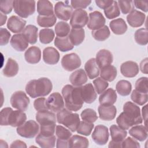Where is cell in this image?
Masks as SVG:
<instances>
[{
	"instance_id": "6da1fadb",
	"label": "cell",
	"mask_w": 148,
	"mask_h": 148,
	"mask_svg": "<svg viewBox=\"0 0 148 148\" xmlns=\"http://www.w3.org/2000/svg\"><path fill=\"white\" fill-rule=\"evenodd\" d=\"M142 122L139 107L130 101L124 104L123 112L116 119L118 126L124 130H128L134 125L142 124Z\"/></svg>"
},
{
	"instance_id": "74e56055",
	"label": "cell",
	"mask_w": 148,
	"mask_h": 148,
	"mask_svg": "<svg viewBox=\"0 0 148 148\" xmlns=\"http://www.w3.org/2000/svg\"><path fill=\"white\" fill-rule=\"evenodd\" d=\"M99 74L101 75V77L103 79L107 82H111L116 79L117 71L114 66L109 65L101 68Z\"/></svg>"
},
{
	"instance_id": "484cf974",
	"label": "cell",
	"mask_w": 148,
	"mask_h": 148,
	"mask_svg": "<svg viewBox=\"0 0 148 148\" xmlns=\"http://www.w3.org/2000/svg\"><path fill=\"white\" fill-rule=\"evenodd\" d=\"M87 75L83 69H79L74 71L69 76L71 83L76 87L82 86L87 82Z\"/></svg>"
},
{
	"instance_id": "e0dca14e",
	"label": "cell",
	"mask_w": 148,
	"mask_h": 148,
	"mask_svg": "<svg viewBox=\"0 0 148 148\" xmlns=\"http://www.w3.org/2000/svg\"><path fill=\"white\" fill-rule=\"evenodd\" d=\"M146 15L143 13L132 9L127 16V21L129 25L134 28L142 26L145 21Z\"/></svg>"
},
{
	"instance_id": "9c48e42d",
	"label": "cell",
	"mask_w": 148,
	"mask_h": 148,
	"mask_svg": "<svg viewBox=\"0 0 148 148\" xmlns=\"http://www.w3.org/2000/svg\"><path fill=\"white\" fill-rule=\"evenodd\" d=\"M81 64L80 58L75 53L65 54L62 57L61 60L62 68L69 72L73 71L79 68L81 66Z\"/></svg>"
},
{
	"instance_id": "f546056e",
	"label": "cell",
	"mask_w": 148,
	"mask_h": 148,
	"mask_svg": "<svg viewBox=\"0 0 148 148\" xmlns=\"http://www.w3.org/2000/svg\"><path fill=\"white\" fill-rule=\"evenodd\" d=\"M109 26L112 31L116 35H123L126 32L128 27L122 18L113 20L109 23Z\"/></svg>"
},
{
	"instance_id": "603a6c76",
	"label": "cell",
	"mask_w": 148,
	"mask_h": 148,
	"mask_svg": "<svg viewBox=\"0 0 148 148\" xmlns=\"http://www.w3.org/2000/svg\"><path fill=\"white\" fill-rule=\"evenodd\" d=\"M10 43L16 51H23L28 47L29 43L22 34H17L12 36Z\"/></svg>"
},
{
	"instance_id": "680465c9",
	"label": "cell",
	"mask_w": 148,
	"mask_h": 148,
	"mask_svg": "<svg viewBox=\"0 0 148 148\" xmlns=\"http://www.w3.org/2000/svg\"><path fill=\"white\" fill-rule=\"evenodd\" d=\"M140 145L139 143L135 139L127 137L125 138L122 142V147H136L139 148Z\"/></svg>"
},
{
	"instance_id": "f5cc1de1",
	"label": "cell",
	"mask_w": 148,
	"mask_h": 148,
	"mask_svg": "<svg viewBox=\"0 0 148 148\" xmlns=\"http://www.w3.org/2000/svg\"><path fill=\"white\" fill-rule=\"evenodd\" d=\"M117 3L119 9L124 14L129 13L133 9L132 1H119Z\"/></svg>"
},
{
	"instance_id": "8992f818",
	"label": "cell",
	"mask_w": 148,
	"mask_h": 148,
	"mask_svg": "<svg viewBox=\"0 0 148 148\" xmlns=\"http://www.w3.org/2000/svg\"><path fill=\"white\" fill-rule=\"evenodd\" d=\"M35 1L16 0L13 1L14 12L22 18H27L35 12Z\"/></svg>"
},
{
	"instance_id": "e575fe53",
	"label": "cell",
	"mask_w": 148,
	"mask_h": 148,
	"mask_svg": "<svg viewBox=\"0 0 148 148\" xmlns=\"http://www.w3.org/2000/svg\"><path fill=\"white\" fill-rule=\"evenodd\" d=\"M19 67L17 62L12 58H9L2 70L3 75L8 77H11L16 76L18 72Z\"/></svg>"
},
{
	"instance_id": "9a60e30c",
	"label": "cell",
	"mask_w": 148,
	"mask_h": 148,
	"mask_svg": "<svg viewBox=\"0 0 148 148\" xmlns=\"http://www.w3.org/2000/svg\"><path fill=\"white\" fill-rule=\"evenodd\" d=\"M73 9L72 7L62 1L57 2L54 6V13L60 20L64 21L69 20L72 14Z\"/></svg>"
},
{
	"instance_id": "816d5d0a",
	"label": "cell",
	"mask_w": 148,
	"mask_h": 148,
	"mask_svg": "<svg viewBox=\"0 0 148 148\" xmlns=\"http://www.w3.org/2000/svg\"><path fill=\"white\" fill-rule=\"evenodd\" d=\"M135 90L143 93H147V77H142L135 82Z\"/></svg>"
},
{
	"instance_id": "94428289",
	"label": "cell",
	"mask_w": 148,
	"mask_h": 148,
	"mask_svg": "<svg viewBox=\"0 0 148 148\" xmlns=\"http://www.w3.org/2000/svg\"><path fill=\"white\" fill-rule=\"evenodd\" d=\"M134 3L135 6L139 9H140L141 10L145 12H147L148 11V2L146 1H132Z\"/></svg>"
},
{
	"instance_id": "7a4b0ae2",
	"label": "cell",
	"mask_w": 148,
	"mask_h": 148,
	"mask_svg": "<svg viewBox=\"0 0 148 148\" xmlns=\"http://www.w3.org/2000/svg\"><path fill=\"white\" fill-rule=\"evenodd\" d=\"M81 87L66 84L62 88V94L67 109L76 112L82 108L84 101L82 97Z\"/></svg>"
},
{
	"instance_id": "ac0fdd59",
	"label": "cell",
	"mask_w": 148,
	"mask_h": 148,
	"mask_svg": "<svg viewBox=\"0 0 148 148\" xmlns=\"http://www.w3.org/2000/svg\"><path fill=\"white\" fill-rule=\"evenodd\" d=\"M26 21L17 16H12L7 22L8 28L13 33L23 32L26 25Z\"/></svg>"
},
{
	"instance_id": "6125c7cd",
	"label": "cell",
	"mask_w": 148,
	"mask_h": 148,
	"mask_svg": "<svg viewBox=\"0 0 148 148\" xmlns=\"http://www.w3.org/2000/svg\"><path fill=\"white\" fill-rule=\"evenodd\" d=\"M148 58L146 57L143 59L140 63V69L145 74H147L148 72Z\"/></svg>"
},
{
	"instance_id": "f1b7e54d",
	"label": "cell",
	"mask_w": 148,
	"mask_h": 148,
	"mask_svg": "<svg viewBox=\"0 0 148 148\" xmlns=\"http://www.w3.org/2000/svg\"><path fill=\"white\" fill-rule=\"evenodd\" d=\"M84 69L87 75L90 79L96 78L99 75V69L97 64L95 58H92L88 60L84 65Z\"/></svg>"
},
{
	"instance_id": "d4e9b609",
	"label": "cell",
	"mask_w": 148,
	"mask_h": 148,
	"mask_svg": "<svg viewBox=\"0 0 148 148\" xmlns=\"http://www.w3.org/2000/svg\"><path fill=\"white\" fill-rule=\"evenodd\" d=\"M117 97L116 91L109 88L101 94L99 97V102L102 105H112L116 102Z\"/></svg>"
},
{
	"instance_id": "7dc6e473",
	"label": "cell",
	"mask_w": 148,
	"mask_h": 148,
	"mask_svg": "<svg viewBox=\"0 0 148 148\" xmlns=\"http://www.w3.org/2000/svg\"><path fill=\"white\" fill-rule=\"evenodd\" d=\"M104 14L108 19H113L119 16L120 10L117 2L113 1V3L109 8L104 10Z\"/></svg>"
},
{
	"instance_id": "83f0119b",
	"label": "cell",
	"mask_w": 148,
	"mask_h": 148,
	"mask_svg": "<svg viewBox=\"0 0 148 148\" xmlns=\"http://www.w3.org/2000/svg\"><path fill=\"white\" fill-rule=\"evenodd\" d=\"M130 135L134 139L143 142L147 138V128L142 125H136L129 130Z\"/></svg>"
},
{
	"instance_id": "f6af8a7d",
	"label": "cell",
	"mask_w": 148,
	"mask_h": 148,
	"mask_svg": "<svg viewBox=\"0 0 148 148\" xmlns=\"http://www.w3.org/2000/svg\"><path fill=\"white\" fill-rule=\"evenodd\" d=\"M135 42L142 46L146 45L148 43V31L147 28H141L137 29L134 34Z\"/></svg>"
},
{
	"instance_id": "e7e4bbea",
	"label": "cell",
	"mask_w": 148,
	"mask_h": 148,
	"mask_svg": "<svg viewBox=\"0 0 148 148\" xmlns=\"http://www.w3.org/2000/svg\"><path fill=\"white\" fill-rule=\"evenodd\" d=\"M147 105H146L145 106L142 108V116L143 118V120L145 121V127H147V124H146V121H147Z\"/></svg>"
},
{
	"instance_id": "681fc988",
	"label": "cell",
	"mask_w": 148,
	"mask_h": 148,
	"mask_svg": "<svg viewBox=\"0 0 148 148\" xmlns=\"http://www.w3.org/2000/svg\"><path fill=\"white\" fill-rule=\"evenodd\" d=\"M94 127V125L93 123H88L83 120L82 121H80L76 131L79 134L84 136H89L91 134Z\"/></svg>"
},
{
	"instance_id": "5b68a950",
	"label": "cell",
	"mask_w": 148,
	"mask_h": 148,
	"mask_svg": "<svg viewBox=\"0 0 148 148\" xmlns=\"http://www.w3.org/2000/svg\"><path fill=\"white\" fill-rule=\"evenodd\" d=\"M58 123L64 125L72 132H75L80 123L79 115L67 109H63L57 114Z\"/></svg>"
},
{
	"instance_id": "11a10c76",
	"label": "cell",
	"mask_w": 148,
	"mask_h": 148,
	"mask_svg": "<svg viewBox=\"0 0 148 148\" xmlns=\"http://www.w3.org/2000/svg\"><path fill=\"white\" fill-rule=\"evenodd\" d=\"M34 106L35 110L37 111L49 110L46 105V99L45 98L43 97H40L36 99L34 102Z\"/></svg>"
},
{
	"instance_id": "d6986e66",
	"label": "cell",
	"mask_w": 148,
	"mask_h": 148,
	"mask_svg": "<svg viewBox=\"0 0 148 148\" xmlns=\"http://www.w3.org/2000/svg\"><path fill=\"white\" fill-rule=\"evenodd\" d=\"M139 71L138 64L134 61H128L123 62L120 66L121 73L126 77H134Z\"/></svg>"
},
{
	"instance_id": "7402d4cb",
	"label": "cell",
	"mask_w": 148,
	"mask_h": 148,
	"mask_svg": "<svg viewBox=\"0 0 148 148\" xmlns=\"http://www.w3.org/2000/svg\"><path fill=\"white\" fill-rule=\"evenodd\" d=\"M60 53L54 47H47L43 50V60L49 65H55L60 60Z\"/></svg>"
},
{
	"instance_id": "c3c4849f",
	"label": "cell",
	"mask_w": 148,
	"mask_h": 148,
	"mask_svg": "<svg viewBox=\"0 0 148 148\" xmlns=\"http://www.w3.org/2000/svg\"><path fill=\"white\" fill-rule=\"evenodd\" d=\"M81 119L88 123H94L97 119L98 116L96 112L90 108H87L84 109L80 114Z\"/></svg>"
},
{
	"instance_id": "277c9868",
	"label": "cell",
	"mask_w": 148,
	"mask_h": 148,
	"mask_svg": "<svg viewBox=\"0 0 148 148\" xmlns=\"http://www.w3.org/2000/svg\"><path fill=\"white\" fill-rule=\"evenodd\" d=\"M1 125H10L13 127H19L23 124L26 120V114L21 110H13L8 107L2 109L0 113Z\"/></svg>"
},
{
	"instance_id": "44dd1931",
	"label": "cell",
	"mask_w": 148,
	"mask_h": 148,
	"mask_svg": "<svg viewBox=\"0 0 148 148\" xmlns=\"http://www.w3.org/2000/svg\"><path fill=\"white\" fill-rule=\"evenodd\" d=\"M95 60L100 69L104 66L110 65L113 61L112 53L108 50L101 49L96 55Z\"/></svg>"
},
{
	"instance_id": "ba28073f",
	"label": "cell",
	"mask_w": 148,
	"mask_h": 148,
	"mask_svg": "<svg viewBox=\"0 0 148 148\" xmlns=\"http://www.w3.org/2000/svg\"><path fill=\"white\" fill-rule=\"evenodd\" d=\"M10 102L13 108L24 112L27 109L30 100L24 91H17L12 95Z\"/></svg>"
},
{
	"instance_id": "ab89813d",
	"label": "cell",
	"mask_w": 148,
	"mask_h": 148,
	"mask_svg": "<svg viewBox=\"0 0 148 148\" xmlns=\"http://www.w3.org/2000/svg\"><path fill=\"white\" fill-rule=\"evenodd\" d=\"M116 89L119 94L121 96H127L130 95L132 90L131 83L125 80H119L116 86Z\"/></svg>"
},
{
	"instance_id": "2e32d148",
	"label": "cell",
	"mask_w": 148,
	"mask_h": 148,
	"mask_svg": "<svg viewBox=\"0 0 148 148\" xmlns=\"http://www.w3.org/2000/svg\"><path fill=\"white\" fill-rule=\"evenodd\" d=\"M105 22L106 20L103 14L99 11H94L89 13L87 25L88 29L94 31L103 27Z\"/></svg>"
},
{
	"instance_id": "f35d334b",
	"label": "cell",
	"mask_w": 148,
	"mask_h": 148,
	"mask_svg": "<svg viewBox=\"0 0 148 148\" xmlns=\"http://www.w3.org/2000/svg\"><path fill=\"white\" fill-rule=\"evenodd\" d=\"M89 146V140L87 138L77 135L71 136L68 140V147H83Z\"/></svg>"
},
{
	"instance_id": "4fadbf2b",
	"label": "cell",
	"mask_w": 148,
	"mask_h": 148,
	"mask_svg": "<svg viewBox=\"0 0 148 148\" xmlns=\"http://www.w3.org/2000/svg\"><path fill=\"white\" fill-rule=\"evenodd\" d=\"M56 135L57 137L56 147H68V140L72 135L69 130L60 125H56Z\"/></svg>"
},
{
	"instance_id": "cb8c5ba5",
	"label": "cell",
	"mask_w": 148,
	"mask_h": 148,
	"mask_svg": "<svg viewBox=\"0 0 148 148\" xmlns=\"http://www.w3.org/2000/svg\"><path fill=\"white\" fill-rule=\"evenodd\" d=\"M82 97L84 102L91 103L97 99V94L91 83H87L81 87Z\"/></svg>"
},
{
	"instance_id": "836d02e7",
	"label": "cell",
	"mask_w": 148,
	"mask_h": 148,
	"mask_svg": "<svg viewBox=\"0 0 148 148\" xmlns=\"http://www.w3.org/2000/svg\"><path fill=\"white\" fill-rule=\"evenodd\" d=\"M38 28L34 25H27L22 32V34L27 40L29 43L34 45L38 40Z\"/></svg>"
},
{
	"instance_id": "4316f807",
	"label": "cell",
	"mask_w": 148,
	"mask_h": 148,
	"mask_svg": "<svg viewBox=\"0 0 148 148\" xmlns=\"http://www.w3.org/2000/svg\"><path fill=\"white\" fill-rule=\"evenodd\" d=\"M24 58L29 64H37L41 59V50L37 46H31L25 51Z\"/></svg>"
},
{
	"instance_id": "d590c367",
	"label": "cell",
	"mask_w": 148,
	"mask_h": 148,
	"mask_svg": "<svg viewBox=\"0 0 148 148\" xmlns=\"http://www.w3.org/2000/svg\"><path fill=\"white\" fill-rule=\"evenodd\" d=\"M110 132L112 140L118 143H122L127 135L126 130L121 128L115 124H113L110 127Z\"/></svg>"
},
{
	"instance_id": "6f0895ef",
	"label": "cell",
	"mask_w": 148,
	"mask_h": 148,
	"mask_svg": "<svg viewBox=\"0 0 148 148\" xmlns=\"http://www.w3.org/2000/svg\"><path fill=\"white\" fill-rule=\"evenodd\" d=\"M10 33L6 28H0V45L4 46L9 43L10 38Z\"/></svg>"
},
{
	"instance_id": "7bdbcfd3",
	"label": "cell",
	"mask_w": 148,
	"mask_h": 148,
	"mask_svg": "<svg viewBox=\"0 0 148 148\" xmlns=\"http://www.w3.org/2000/svg\"><path fill=\"white\" fill-rule=\"evenodd\" d=\"M54 35V32L51 28L42 29L39 32V40L43 44H49L53 41Z\"/></svg>"
},
{
	"instance_id": "be15d7a7",
	"label": "cell",
	"mask_w": 148,
	"mask_h": 148,
	"mask_svg": "<svg viewBox=\"0 0 148 148\" xmlns=\"http://www.w3.org/2000/svg\"><path fill=\"white\" fill-rule=\"evenodd\" d=\"M10 147H27V145L24 142L20 140H16L12 142Z\"/></svg>"
},
{
	"instance_id": "ee69618b",
	"label": "cell",
	"mask_w": 148,
	"mask_h": 148,
	"mask_svg": "<svg viewBox=\"0 0 148 148\" xmlns=\"http://www.w3.org/2000/svg\"><path fill=\"white\" fill-rule=\"evenodd\" d=\"M71 31L69 24L65 21L58 22L55 26V32L57 36L65 37L68 36Z\"/></svg>"
},
{
	"instance_id": "3957f363",
	"label": "cell",
	"mask_w": 148,
	"mask_h": 148,
	"mask_svg": "<svg viewBox=\"0 0 148 148\" xmlns=\"http://www.w3.org/2000/svg\"><path fill=\"white\" fill-rule=\"evenodd\" d=\"M53 89L51 80L47 77L31 80L25 86V91L32 98L47 95Z\"/></svg>"
},
{
	"instance_id": "f907efd6",
	"label": "cell",
	"mask_w": 148,
	"mask_h": 148,
	"mask_svg": "<svg viewBox=\"0 0 148 148\" xmlns=\"http://www.w3.org/2000/svg\"><path fill=\"white\" fill-rule=\"evenodd\" d=\"M93 84L97 94H101L106 90L109 86V83L107 81L103 79L102 77H97L93 80Z\"/></svg>"
},
{
	"instance_id": "30bf717a",
	"label": "cell",
	"mask_w": 148,
	"mask_h": 148,
	"mask_svg": "<svg viewBox=\"0 0 148 148\" xmlns=\"http://www.w3.org/2000/svg\"><path fill=\"white\" fill-rule=\"evenodd\" d=\"M36 120L40 127H49L56 125V117L53 112L49 110L38 111L36 114Z\"/></svg>"
},
{
	"instance_id": "8fae6325",
	"label": "cell",
	"mask_w": 148,
	"mask_h": 148,
	"mask_svg": "<svg viewBox=\"0 0 148 148\" xmlns=\"http://www.w3.org/2000/svg\"><path fill=\"white\" fill-rule=\"evenodd\" d=\"M88 14L84 9H76L72 14L70 20V25L73 28L84 27L88 23Z\"/></svg>"
},
{
	"instance_id": "91938a15",
	"label": "cell",
	"mask_w": 148,
	"mask_h": 148,
	"mask_svg": "<svg viewBox=\"0 0 148 148\" xmlns=\"http://www.w3.org/2000/svg\"><path fill=\"white\" fill-rule=\"evenodd\" d=\"M113 2L112 0H96L95 3L97 6L102 9H106L109 8Z\"/></svg>"
},
{
	"instance_id": "03108f58",
	"label": "cell",
	"mask_w": 148,
	"mask_h": 148,
	"mask_svg": "<svg viewBox=\"0 0 148 148\" xmlns=\"http://www.w3.org/2000/svg\"><path fill=\"white\" fill-rule=\"evenodd\" d=\"M108 147L109 148L111 147H122V143H118V142H114L113 140L110 141Z\"/></svg>"
},
{
	"instance_id": "b9f144b4",
	"label": "cell",
	"mask_w": 148,
	"mask_h": 148,
	"mask_svg": "<svg viewBox=\"0 0 148 148\" xmlns=\"http://www.w3.org/2000/svg\"><path fill=\"white\" fill-rule=\"evenodd\" d=\"M91 35L95 40L102 42L109 37L110 32L108 27L107 25H104L99 29L92 31Z\"/></svg>"
},
{
	"instance_id": "d6a6232c",
	"label": "cell",
	"mask_w": 148,
	"mask_h": 148,
	"mask_svg": "<svg viewBox=\"0 0 148 148\" xmlns=\"http://www.w3.org/2000/svg\"><path fill=\"white\" fill-rule=\"evenodd\" d=\"M71 43L73 46H78L80 45L85 38V31L83 28H73L71 29L68 35Z\"/></svg>"
},
{
	"instance_id": "bcb514c9",
	"label": "cell",
	"mask_w": 148,
	"mask_h": 148,
	"mask_svg": "<svg viewBox=\"0 0 148 148\" xmlns=\"http://www.w3.org/2000/svg\"><path fill=\"white\" fill-rule=\"evenodd\" d=\"M132 101L139 105H143L146 103L148 101L147 93H143L134 90L131 95Z\"/></svg>"
},
{
	"instance_id": "5bb4252c",
	"label": "cell",
	"mask_w": 148,
	"mask_h": 148,
	"mask_svg": "<svg viewBox=\"0 0 148 148\" xmlns=\"http://www.w3.org/2000/svg\"><path fill=\"white\" fill-rule=\"evenodd\" d=\"M48 109L53 112H58L64 108L63 98L59 92H53L46 99Z\"/></svg>"
},
{
	"instance_id": "1f68e13d",
	"label": "cell",
	"mask_w": 148,
	"mask_h": 148,
	"mask_svg": "<svg viewBox=\"0 0 148 148\" xmlns=\"http://www.w3.org/2000/svg\"><path fill=\"white\" fill-rule=\"evenodd\" d=\"M54 44L55 46L62 52L71 50L74 47V46L71 43L68 36L65 37L56 36L54 39Z\"/></svg>"
},
{
	"instance_id": "003e7915",
	"label": "cell",
	"mask_w": 148,
	"mask_h": 148,
	"mask_svg": "<svg viewBox=\"0 0 148 148\" xmlns=\"http://www.w3.org/2000/svg\"><path fill=\"white\" fill-rule=\"evenodd\" d=\"M1 15V24L0 25L2 26L3 25H4L6 21L7 20V16L5 14H3L1 12L0 13Z\"/></svg>"
},
{
	"instance_id": "8d00e7d4",
	"label": "cell",
	"mask_w": 148,
	"mask_h": 148,
	"mask_svg": "<svg viewBox=\"0 0 148 148\" xmlns=\"http://www.w3.org/2000/svg\"><path fill=\"white\" fill-rule=\"evenodd\" d=\"M56 138L54 135L50 136H43L40 134H38L36 138V143L43 148H53L55 146Z\"/></svg>"
},
{
	"instance_id": "52a82bcc",
	"label": "cell",
	"mask_w": 148,
	"mask_h": 148,
	"mask_svg": "<svg viewBox=\"0 0 148 148\" xmlns=\"http://www.w3.org/2000/svg\"><path fill=\"white\" fill-rule=\"evenodd\" d=\"M39 125L34 120H28L21 125L17 127V133L21 137L33 138L39 132Z\"/></svg>"
},
{
	"instance_id": "4dcf8cb0",
	"label": "cell",
	"mask_w": 148,
	"mask_h": 148,
	"mask_svg": "<svg viewBox=\"0 0 148 148\" xmlns=\"http://www.w3.org/2000/svg\"><path fill=\"white\" fill-rule=\"evenodd\" d=\"M37 12L39 15L49 16L54 14L52 3L47 0H40L37 2Z\"/></svg>"
},
{
	"instance_id": "7c38bea8",
	"label": "cell",
	"mask_w": 148,
	"mask_h": 148,
	"mask_svg": "<svg viewBox=\"0 0 148 148\" xmlns=\"http://www.w3.org/2000/svg\"><path fill=\"white\" fill-rule=\"evenodd\" d=\"M91 137L96 144L105 145L108 142L109 137L108 127L101 124L97 125L92 132Z\"/></svg>"
},
{
	"instance_id": "60d3db41",
	"label": "cell",
	"mask_w": 148,
	"mask_h": 148,
	"mask_svg": "<svg viewBox=\"0 0 148 148\" xmlns=\"http://www.w3.org/2000/svg\"><path fill=\"white\" fill-rule=\"evenodd\" d=\"M57 18L54 14L49 16H45L38 15L37 17L38 24L42 27H51L56 23Z\"/></svg>"
},
{
	"instance_id": "db71d44e",
	"label": "cell",
	"mask_w": 148,
	"mask_h": 148,
	"mask_svg": "<svg viewBox=\"0 0 148 148\" xmlns=\"http://www.w3.org/2000/svg\"><path fill=\"white\" fill-rule=\"evenodd\" d=\"M13 8V1H1L0 10L4 14H9Z\"/></svg>"
},
{
	"instance_id": "ffe728a7",
	"label": "cell",
	"mask_w": 148,
	"mask_h": 148,
	"mask_svg": "<svg viewBox=\"0 0 148 148\" xmlns=\"http://www.w3.org/2000/svg\"><path fill=\"white\" fill-rule=\"evenodd\" d=\"M100 119L105 121L113 120L117 114V109L114 105H102L98 108Z\"/></svg>"
},
{
	"instance_id": "9f6ffc18",
	"label": "cell",
	"mask_w": 148,
	"mask_h": 148,
	"mask_svg": "<svg viewBox=\"0 0 148 148\" xmlns=\"http://www.w3.org/2000/svg\"><path fill=\"white\" fill-rule=\"evenodd\" d=\"M91 3V1H80V0H72L71 1V6L73 8L76 9H83L86 8Z\"/></svg>"
}]
</instances>
